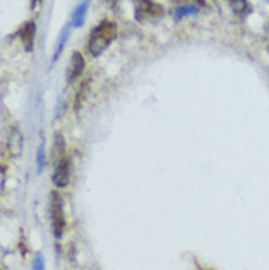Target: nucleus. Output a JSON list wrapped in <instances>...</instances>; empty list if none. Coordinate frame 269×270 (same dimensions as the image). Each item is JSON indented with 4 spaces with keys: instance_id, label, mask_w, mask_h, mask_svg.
<instances>
[{
    "instance_id": "f3484780",
    "label": "nucleus",
    "mask_w": 269,
    "mask_h": 270,
    "mask_svg": "<svg viewBox=\"0 0 269 270\" xmlns=\"http://www.w3.org/2000/svg\"><path fill=\"white\" fill-rule=\"evenodd\" d=\"M265 1H268V3H269V0H265Z\"/></svg>"
},
{
    "instance_id": "9d476101",
    "label": "nucleus",
    "mask_w": 269,
    "mask_h": 270,
    "mask_svg": "<svg viewBox=\"0 0 269 270\" xmlns=\"http://www.w3.org/2000/svg\"><path fill=\"white\" fill-rule=\"evenodd\" d=\"M66 157V153H65V138L64 135L60 134H56L54 135V141H53V159H54V165L60 160Z\"/></svg>"
},
{
    "instance_id": "f8f14e48",
    "label": "nucleus",
    "mask_w": 269,
    "mask_h": 270,
    "mask_svg": "<svg viewBox=\"0 0 269 270\" xmlns=\"http://www.w3.org/2000/svg\"><path fill=\"white\" fill-rule=\"evenodd\" d=\"M198 13V6L197 4H182V6H178L175 9V19H181V18H186V16H193Z\"/></svg>"
},
{
    "instance_id": "1a4fd4ad",
    "label": "nucleus",
    "mask_w": 269,
    "mask_h": 270,
    "mask_svg": "<svg viewBox=\"0 0 269 270\" xmlns=\"http://www.w3.org/2000/svg\"><path fill=\"white\" fill-rule=\"evenodd\" d=\"M230 6H231V10L240 18H246L253 10L247 0H230Z\"/></svg>"
},
{
    "instance_id": "423d86ee",
    "label": "nucleus",
    "mask_w": 269,
    "mask_h": 270,
    "mask_svg": "<svg viewBox=\"0 0 269 270\" xmlns=\"http://www.w3.org/2000/svg\"><path fill=\"white\" fill-rule=\"evenodd\" d=\"M86 68V60L82 57V54L80 51H75L71 57V63H70V72H68V79L74 81L80 75L84 72Z\"/></svg>"
},
{
    "instance_id": "0eeeda50",
    "label": "nucleus",
    "mask_w": 269,
    "mask_h": 270,
    "mask_svg": "<svg viewBox=\"0 0 269 270\" xmlns=\"http://www.w3.org/2000/svg\"><path fill=\"white\" fill-rule=\"evenodd\" d=\"M8 147L12 154L18 156L22 151V134L16 126H12L9 131V140H8Z\"/></svg>"
},
{
    "instance_id": "6e6552de",
    "label": "nucleus",
    "mask_w": 269,
    "mask_h": 270,
    "mask_svg": "<svg viewBox=\"0 0 269 270\" xmlns=\"http://www.w3.org/2000/svg\"><path fill=\"white\" fill-rule=\"evenodd\" d=\"M88 0H84L81 1L72 13V26L75 28H81L84 25V21H86V15H87V9H88Z\"/></svg>"
},
{
    "instance_id": "2eb2a0df",
    "label": "nucleus",
    "mask_w": 269,
    "mask_h": 270,
    "mask_svg": "<svg viewBox=\"0 0 269 270\" xmlns=\"http://www.w3.org/2000/svg\"><path fill=\"white\" fill-rule=\"evenodd\" d=\"M174 1H175V3H178L180 6H182V4H184L186 1H188V0H174ZM193 3L197 4L198 7H200V6H206V1H204V0H193Z\"/></svg>"
},
{
    "instance_id": "20e7f679",
    "label": "nucleus",
    "mask_w": 269,
    "mask_h": 270,
    "mask_svg": "<svg viewBox=\"0 0 269 270\" xmlns=\"http://www.w3.org/2000/svg\"><path fill=\"white\" fill-rule=\"evenodd\" d=\"M70 171H71V165H70V160L68 157H64L60 159L56 165H54V172L52 176V181L56 187L59 188H64L68 185L70 182Z\"/></svg>"
},
{
    "instance_id": "9b49d317",
    "label": "nucleus",
    "mask_w": 269,
    "mask_h": 270,
    "mask_svg": "<svg viewBox=\"0 0 269 270\" xmlns=\"http://www.w3.org/2000/svg\"><path fill=\"white\" fill-rule=\"evenodd\" d=\"M68 37H70V26L66 25V26H65V28L60 31V34H59V37H58L56 47H54V56H53V62L59 59V56H60L62 50L65 49V44H66V40H68Z\"/></svg>"
},
{
    "instance_id": "ddd939ff",
    "label": "nucleus",
    "mask_w": 269,
    "mask_h": 270,
    "mask_svg": "<svg viewBox=\"0 0 269 270\" xmlns=\"http://www.w3.org/2000/svg\"><path fill=\"white\" fill-rule=\"evenodd\" d=\"M44 169V146H40L37 153V172L42 173Z\"/></svg>"
},
{
    "instance_id": "f03ea898",
    "label": "nucleus",
    "mask_w": 269,
    "mask_h": 270,
    "mask_svg": "<svg viewBox=\"0 0 269 270\" xmlns=\"http://www.w3.org/2000/svg\"><path fill=\"white\" fill-rule=\"evenodd\" d=\"M50 222L54 238L60 240L65 231V215H64V200L58 191L50 193Z\"/></svg>"
},
{
    "instance_id": "dca6fc26",
    "label": "nucleus",
    "mask_w": 269,
    "mask_h": 270,
    "mask_svg": "<svg viewBox=\"0 0 269 270\" xmlns=\"http://www.w3.org/2000/svg\"><path fill=\"white\" fill-rule=\"evenodd\" d=\"M42 0H31V7H36L37 6V3H40Z\"/></svg>"
},
{
    "instance_id": "7ed1b4c3",
    "label": "nucleus",
    "mask_w": 269,
    "mask_h": 270,
    "mask_svg": "<svg viewBox=\"0 0 269 270\" xmlns=\"http://www.w3.org/2000/svg\"><path fill=\"white\" fill-rule=\"evenodd\" d=\"M132 3H134V18L138 22L159 19L164 16L162 4H159L153 0H132Z\"/></svg>"
},
{
    "instance_id": "39448f33",
    "label": "nucleus",
    "mask_w": 269,
    "mask_h": 270,
    "mask_svg": "<svg viewBox=\"0 0 269 270\" xmlns=\"http://www.w3.org/2000/svg\"><path fill=\"white\" fill-rule=\"evenodd\" d=\"M36 31H37V26L32 21L26 22V24L20 29V38L21 41L24 43V47L26 51H31L32 46H34V37H36Z\"/></svg>"
},
{
    "instance_id": "4468645a",
    "label": "nucleus",
    "mask_w": 269,
    "mask_h": 270,
    "mask_svg": "<svg viewBox=\"0 0 269 270\" xmlns=\"http://www.w3.org/2000/svg\"><path fill=\"white\" fill-rule=\"evenodd\" d=\"M32 270H44V256L42 253H37L32 262Z\"/></svg>"
},
{
    "instance_id": "f257e3e1",
    "label": "nucleus",
    "mask_w": 269,
    "mask_h": 270,
    "mask_svg": "<svg viewBox=\"0 0 269 270\" xmlns=\"http://www.w3.org/2000/svg\"><path fill=\"white\" fill-rule=\"evenodd\" d=\"M118 32L116 24L112 21H102L96 25L88 37V51L92 56H100L104 50L110 46V43L115 40Z\"/></svg>"
}]
</instances>
